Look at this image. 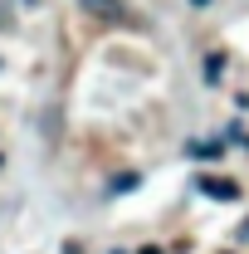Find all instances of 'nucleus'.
<instances>
[{
	"label": "nucleus",
	"mask_w": 249,
	"mask_h": 254,
	"mask_svg": "<svg viewBox=\"0 0 249 254\" xmlns=\"http://www.w3.org/2000/svg\"><path fill=\"white\" fill-rule=\"evenodd\" d=\"M195 190L210 200H240V181H230V176H195Z\"/></svg>",
	"instance_id": "nucleus-1"
},
{
	"label": "nucleus",
	"mask_w": 249,
	"mask_h": 254,
	"mask_svg": "<svg viewBox=\"0 0 249 254\" xmlns=\"http://www.w3.org/2000/svg\"><path fill=\"white\" fill-rule=\"evenodd\" d=\"M235 240H245V245H249V220L240 225V230H235Z\"/></svg>",
	"instance_id": "nucleus-4"
},
{
	"label": "nucleus",
	"mask_w": 249,
	"mask_h": 254,
	"mask_svg": "<svg viewBox=\"0 0 249 254\" xmlns=\"http://www.w3.org/2000/svg\"><path fill=\"white\" fill-rule=\"evenodd\" d=\"M190 5H210V0H190Z\"/></svg>",
	"instance_id": "nucleus-6"
},
{
	"label": "nucleus",
	"mask_w": 249,
	"mask_h": 254,
	"mask_svg": "<svg viewBox=\"0 0 249 254\" xmlns=\"http://www.w3.org/2000/svg\"><path fill=\"white\" fill-rule=\"evenodd\" d=\"M137 254H166V250H156V245H147V250H137Z\"/></svg>",
	"instance_id": "nucleus-5"
},
{
	"label": "nucleus",
	"mask_w": 249,
	"mask_h": 254,
	"mask_svg": "<svg viewBox=\"0 0 249 254\" xmlns=\"http://www.w3.org/2000/svg\"><path fill=\"white\" fill-rule=\"evenodd\" d=\"M93 20H113V25H123L127 20V10H123V0H78Z\"/></svg>",
	"instance_id": "nucleus-2"
},
{
	"label": "nucleus",
	"mask_w": 249,
	"mask_h": 254,
	"mask_svg": "<svg viewBox=\"0 0 249 254\" xmlns=\"http://www.w3.org/2000/svg\"><path fill=\"white\" fill-rule=\"evenodd\" d=\"M190 157H220V142H190Z\"/></svg>",
	"instance_id": "nucleus-3"
}]
</instances>
